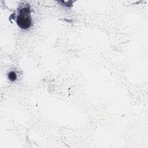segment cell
I'll return each instance as SVG.
<instances>
[{
	"mask_svg": "<svg viewBox=\"0 0 148 148\" xmlns=\"http://www.w3.org/2000/svg\"><path fill=\"white\" fill-rule=\"evenodd\" d=\"M19 14L16 19L17 25L23 29H28L32 25V18L31 16L30 8L28 4L21 8L19 10Z\"/></svg>",
	"mask_w": 148,
	"mask_h": 148,
	"instance_id": "cell-1",
	"label": "cell"
},
{
	"mask_svg": "<svg viewBox=\"0 0 148 148\" xmlns=\"http://www.w3.org/2000/svg\"><path fill=\"white\" fill-rule=\"evenodd\" d=\"M8 78L11 82H14L17 79V75L15 72L11 71L8 73Z\"/></svg>",
	"mask_w": 148,
	"mask_h": 148,
	"instance_id": "cell-2",
	"label": "cell"
}]
</instances>
